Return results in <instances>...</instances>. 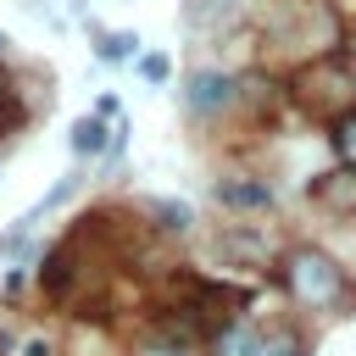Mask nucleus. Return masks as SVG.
<instances>
[{"label":"nucleus","instance_id":"ddd939ff","mask_svg":"<svg viewBox=\"0 0 356 356\" xmlns=\"http://www.w3.org/2000/svg\"><path fill=\"white\" fill-rule=\"evenodd\" d=\"M0 50H6V33H0Z\"/></svg>","mask_w":356,"mask_h":356},{"label":"nucleus","instance_id":"f03ea898","mask_svg":"<svg viewBox=\"0 0 356 356\" xmlns=\"http://www.w3.org/2000/svg\"><path fill=\"white\" fill-rule=\"evenodd\" d=\"M228 100H234V78H222V72H195L189 89H184L189 111H222Z\"/></svg>","mask_w":356,"mask_h":356},{"label":"nucleus","instance_id":"7ed1b4c3","mask_svg":"<svg viewBox=\"0 0 356 356\" xmlns=\"http://www.w3.org/2000/svg\"><path fill=\"white\" fill-rule=\"evenodd\" d=\"M217 200L222 206H273V189L267 184H250V178H222L217 184Z\"/></svg>","mask_w":356,"mask_h":356},{"label":"nucleus","instance_id":"f257e3e1","mask_svg":"<svg viewBox=\"0 0 356 356\" xmlns=\"http://www.w3.org/2000/svg\"><path fill=\"white\" fill-rule=\"evenodd\" d=\"M289 284H295V295H300V300H312V306H334V300H339V289H345L339 267H334L323 250H300V256L289 261Z\"/></svg>","mask_w":356,"mask_h":356},{"label":"nucleus","instance_id":"9b49d317","mask_svg":"<svg viewBox=\"0 0 356 356\" xmlns=\"http://www.w3.org/2000/svg\"><path fill=\"white\" fill-rule=\"evenodd\" d=\"M22 356H50V345H44V339H28V345H22Z\"/></svg>","mask_w":356,"mask_h":356},{"label":"nucleus","instance_id":"6e6552de","mask_svg":"<svg viewBox=\"0 0 356 356\" xmlns=\"http://www.w3.org/2000/svg\"><path fill=\"white\" fill-rule=\"evenodd\" d=\"M334 150H339V156H345V161L356 167V111H350V117L339 122V134H334Z\"/></svg>","mask_w":356,"mask_h":356},{"label":"nucleus","instance_id":"0eeeda50","mask_svg":"<svg viewBox=\"0 0 356 356\" xmlns=\"http://www.w3.org/2000/svg\"><path fill=\"white\" fill-rule=\"evenodd\" d=\"M134 50H139V39H134V33H111V39L100 44V56H106V61H128Z\"/></svg>","mask_w":356,"mask_h":356},{"label":"nucleus","instance_id":"9d476101","mask_svg":"<svg viewBox=\"0 0 356 356\" xmlns=\"http://www.w3.org/2000/svg\"><path fill=\"white\" fill-rule=\"evenodd\" d=\"M167 217V228H189V206H156Z\"/></svg>","mask_w":356,"mask_h":356},{"label":"nucleus","instance_id":"f8f14e48","mask_svg":"<svg viewBox=\"0 0 356 356\" xmlns=\"http://www.w3.org/2000/svg\"><path fill=\"white\" fill-rule=\"evenodd\" d=\"M150 356H172V350H150Z\"/></svg>","mask_w":356,"mask_h":356},{"label":"nucleus","instance_id":"39448f33","mask_svg":"<svg viewBox=\"0 0 356 356\" xmlns=\"http://www.w3.org/2000/svg\"><path fill=\"white\" fill-rule=\"evenodd\" d=\"M256 328H228L222 339H217V356H256Z\"/></svg>","mask_w":356,"mask_h":356},{"label":"nucleus","instance_id":"423d86ee","mask_svg":"<svg viewBox=\"0 0 356 356\" xmlns=\"http://www.w3.org/2000/svg\"><path fill=\"white\" fill-rule=\"evenodd\" d=\"M256 356H300V345H295V334H261Z\"/></svg>","mask_w":356,"mask_h":356},{"label":"nucleus","instance_id":"20e7f679","mask_svg":"<svg viewBox=\"0 0 356 356\" xmlns=\"http://www.w3.org/2000/svg\"><path fill=\"white\" fill-rule=\"evenodd\" d=\"M72 150H78V156H100V150H111L100 117H78V122H72Z\"/></svg>","mask_w":356,"mask_h":356},{"label":"nucleus","instance_id":"1a4fd4ad","mask_svg":"<svg viewBox=\"0 0 356 356\" xmlns=\"http://www.w3.org/2000/svg\"><path fill=\"white\" fill-rule=\"evenodd\" d=\"M139 78L145 83H167V56H145L139 61Z\"/></svg>","mask_w":356,"mask_h":356}]
</instances>
